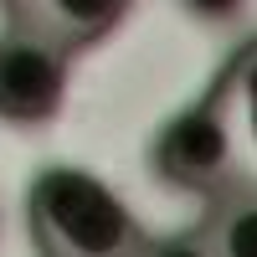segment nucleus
<instances>
[{"mask_svg": "<svg viewBox=\"0 0 257 257\" xmlns=\"http://www.w3.org/2000/svg\"><path fill=\"white\" fill-rule=\"evenodd\" d=\"M36 257H144L149 231L98 175L47 165L26 196Z\"/></svg>", "mask_w": 257, "mask_h": 257, "instance_id": "obj_1", "label": "nucleus"}, {"mask_svg": "<svg viewBox=\"0 0 257 257\" xmlns=\"http://www.w3.org/2000/svg\"><path fill=\"white\" fill-rule=\"evenodd\" d=\"M0 6L11 16V31H31L72 57L108 36L134 0H0Z\"/></svg>", "mask_w": 257, "mask_h": 257, "instance_id": "obj_4", "label": "nucleus"}, {"mask_svg": "<svg viewBox=\"0 0 257 257\" xmlns=\"http://www.w3.org/2000/svg\"><path fill=\"white\" fill-rule=\"evenodd\" d=\"M155 175L175 190H190V196H216L237 180V165H231V139L221 113L201 98L196 108L175 113L160 134H155Z\"/></svg>", "mask_w": 257, "mask_h": 257, "instance_id": "obj_2", "label": "nucleus"}, {"mask_svg": "<svg viewBox=\"0 0 257 257\" xmlns=\"http://www.w3.org/2000/svg\"><path fill=\"white\" fill-rule=\"evenodd\" d=\"M206 103H211V108L221 113V123H226L237 180L257 185V41H247V47L221 67V77L211 82Z\"/></svg>", "mask_w": 257, "mask_h": 257, "instance_id": "obj_5", "label": "nucleus"}, {"mask_svg": "<svg viewBox=\"0 0 257 257\" xmlns=\"http://www.w3.org/2000/svg\"><path fill=\"white\" fill-rule=\"evenodd\" d=\"M67 98V52L31 31L0 36V123L36 128L52 123Z\"/></svg>", "mask_w": 257, "mask_h": 257, "instance_id": "obj_3", "label": "nucleus"}, {"mask_svg": "<svg viewBox=\"0 0 257 257\" xmlns=\"http://www.w3.org/2000/svg\"><path fill=\"white\" fill-rule=\"evenodd\" d=\"M242 6H247V0H185V11L201 16V21H231Z\"/></svg>", "mask_w": 257, "mask_h": 257, "instance_id": "obj_8", "label": "nucleus"}, {"mask_svg": "<svg viewBox=\"0 0 257 257\" xmlns=\"http://www.w3.org/2000/svg\"><path fill=\"white\" fill-rule=\"evenodd\" d=\"M211 257H257V185L231 180L206 196V216L196 221Z\"/></svg>", "mask_w": 257, "mask_h": 257, "instance_id": "obj_6", "label": "nucleus"}, {"mask_svg": "<svg viewBox=\"0 0 257 257\" xmlns=\"http://www.w3.org/2000/svg\"><path fill=\"white\" fill-rule=\"evenodd\" d=\"M144 257H211L201 226H185V231H170V237H149Z\"/></svg>", "mask_w": 257, "mask_h": 257, "instance_id": "obj_7", "label": "nucleus"}]
</instances>
